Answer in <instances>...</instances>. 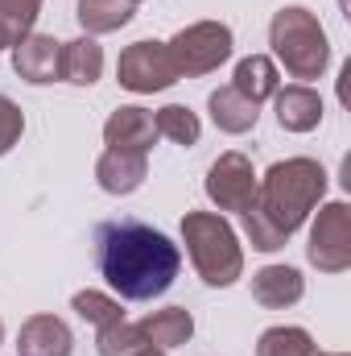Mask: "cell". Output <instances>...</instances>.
Wrapping results in <instances>:
<instances>
[{
  "label": "cell",
  "instance_id": "cell-15",
  "mask_svg": "<svg viewBox=\"0 0 351 356\" xmlns=\"http://www.w3.org/2000/svg\"><path fill=\"white\" fill-rule=\"evenodd\" d=\"M207 108H211L215 129H219V133H228V137H244V133H252V129H257V120H261V108H257L252 99H244L232 83H228V88H219V91H211Z\"/></svg>",
  "mask_w": 351,
  "mask_h": 356
},
{
  "label": "cell",
  "instance_id": "cell-27",
  "mask_svg": "<svg viewBox=\"0 0 351 356\" xmlns=\"http://www.w3.org/2000/svg\"><path fill=\"white\" fill-rule=\"evenodd\" d=\"M4 46H8V38H4V29H0V50H4Z\"/></svg>",
  "mask_w": 351,
  "mask_h": 356
},
{
  "label": "cell",
  "instance_id": "cell-1",
  "mask_svg": "<svg viewBox=\"0 0 351 356\" xmlns=\"http://www.w3.org/2000/svg\"><path fill=\"white\" fill-rule=\"evenodd\" d=\"M95 257H99V273L108 277V286L128 298V302H149L162 298L174 286L178 269H182V253L178 245L137 220H116L103 224L95 232Z\"/></svg>",
  "mask_w": 351,
  "mask_h": 356
},
{
  "label": "cell",
  "instance_id": "cell-5",
  "mask_svg": "<svg viewBox=\"0 0 351 356\" xmlns=\"http://www.w3.org/2000/svg\"><path fill=\"white\" fill-rule=\"evenodd\" d=\"M232 46H236V38H232V29L223 21H194V25H186L182 33H174L166 42L178 79L182 75L186 79H198V75L219 71L232 58Z\"/></svg>",
  "mask_w": 351,
  "mask_h": 356
},
{
  "label": "cell",
  "instance_id": "cell-28",
  "mask_svg": "<svg viewBox=\"0 0 351 356\" xmlns=\"http://www.w3.org/2000/svg\"><path fill=\"white\" fill-rule=\"evenodd\" d=\"M323 356H348V353H323Z\"/></svg>",
  "mask_w": 351,
  "mask_h": 356
},
{
  "label": "cell",
  "instance_id": "cell-26",
  "mask_svg": "<svg viewBox=\"0 0 351 356\" xmlns=\"http://www.w3.org/2000/svg\"><path fill=\"white\" fill-rule=\"evenodd\" d=\"M137 356H170V353H166V348H157V344H145Z\"/></svg>",
  "mask_w": 351,
  "mask_h": 356
},
{
  "label": "cell",
  "instance_id": "cell-30",
  "mask_svg": "<svg viewBox=\"0 0 351 356\" xmlns=\"http://www.w3.org/2000/svg\"><path fill=\"white\" fill-rule=\"evenodd\" d=\"M128 4H141V0H128Z\"/></svg>",
  "mask_w": 351,
  "mask_h": 356
},
{
  "label": "cell",
  "instance_id": "cell-14",
  "mask_svg": "<svg viewBox=\"0 0 351 356\" xmlns=\"http://www.w3.org/2000/svg\"><path fill=\"white\" fill-rule=\"evenodd\" d=\"M277 124L285 133H310L323 124V95L306 83H293V88L277 91Z\"/></svg>",
  "mask_w": 351,
  "mask_h": 356
},
{
  "label": "cell",
  "instance_id": "cell-7",
  "mask_svg": "<svg viewBox=\"0 0 351 356\" xmlns=\"http://www.w3.org/2000/svg\"><path fill=\"white\" fill-rule=\"evenodd\" d=\"M203 191H207V199L219 211H240L244 216L257 203V170H252V162L240 149H228V154H219L211 162Z\"/></svg>",
  "mask_w": 351,
  "mask_h": 356
},
{
  "label": "cell",
  "instance_id": "cell-19",
  "mask_svg": "<svg viewBox=\"0 0 351 356\" xmlns=\"http://www.w3.org/2000/svg\"><path fill=\"white\" fill-rule=\"evenodd\" d=\"M132 8L137 4H128V0H79V25L87 29V38L95 33H116V29H124L128 21H132Z\"/></svg>",
  "mask_w": 351,
  "mask_h": 356
},
{
  "label": "cell",
  "instance_id": "cell-16",
  "mask_svg": "<svg viewBox=\"0 0 351 356\" xmlns=\"http://www.w3.org/2000/svg\"><path fill=\"white\" fill-rule=\"evenodd\" d=\"M103 75V50L95 38H75V42H62V58H58V79L62 83H75V88H91L95 79Z\"/></svg>",
  "mask_w": 351,
  "mask_h": 356
},
{
  "label": "cell",
  "instance_id": "cell-29",
  "mask_svg": "<svg viewBox=\"0 0 351 356\" xmlns=\"http://www.w3.org/2000/svg\"><path fill=\"white\" fill-rule=\"evenodd\" d=\"M0 340H4V323H0Z\"/></svg>",
  "mask_w": 351,
  "mask_h": 356
},
{
  "label": "cell",
  "instance_id": "cell-23",
  "mask_svg": "<svg viewBox=\"0 0 351 356\" xmlns=\"http://www.w3.org/2000/svg\"><path fill=\"white\" fill-rule=\"evenodd\" d=\"M37 13H42V0H0V29L8 38V46H17L21 38L33 33Z\"/></svg>",
  "mask_w": 351,
  "mask_h": 356
},
{
  "label": "cell",
  "instance_id": "cell-9",
  "mask_svg": "<svg viewBox=\"0 0 351 356\" xmlns=\"http://www.w3.org/2000/svg\"><path fill=\"white\" fill-rule=\"evenodd\" d=\"M157 141V124H153V112L141 108V104H124L108 116L103 124V145L108 149H132V154H149Z\"/></svg>",
  "mask_w": 351,
  "mask_h": 356
},
{
  "label": "cell",
  "instance_id": "cell-6",
  "mask_svg": "<svg viewBox=\"0 0 351 356\" xmlns=\"http://www.w3.org/2000/svg\"><path fill=\"white\" fill-rule=\"evenodd\" d=\"M306 257L318 273H343L351 269V207L348 203H323L318 220L310 228Z\"/></svg>",
  "mask_w": 351,
  "mask_h": 356
},
{
  "label": "cell",
  "instance_id": "cell-18",
  "mask_svg": "<svg viewBox=\"0 0 351 356\" xmlns=\"http://www.w3.org/2000/svg\"><path fill=\"white\" fill-rule=\"evenodd\" d=\"M137 327L149 336V344H157V348L170 353L178 344H190V336H194V315H190L186 307H166V311H149Z\"/></svg>",
  "mask_w": 351,
  "mask_h": 356
},
{
  "label": "cell",
  "instance_id": "cell-11",
  "mask_svg": "<svg viewBox=\"0 0 351 356\" xmlns=\"http://www.w3.org/2000/svg\"><path fill=\"white\" fill-rule=\"evenodd\" d=\"M75 336L58 315H29L17 332V356H71Z\"/></svg>",
  "mask_w": 351,
  "mask_h": 356
},
{
  "label": "cell",
  "instance_id": "cell-2",
  "mask_svg": "<svg viewBox=\"0 0 351 356\" xmlns=\"http://www.w3.org/2000/svg\"><path fill=\"white\" fill-rule=\"evenodd\" d=\"M323 195H327V170L314 158L273 162L264 178H257V211L264 220H273L285 236H293L310 220Z\"/></svg>",
  "mask_w": 351,
  "mask_h": 356
},
{
  "label": "cell",
  "instance_id": "cell-4",
  "mask_svg": "<svg viewBox=\"0 0 351 356\" xmlns=\"http://www.w3.org/2000/svg\"><path fill=\"white\" fill-rule=\"evenodd\" d=\"M182 245L190 253V266L207 286H232L244 273V249L236 228L215 211H186L182 216Z\"/></svg>",
  "mask_w": 351,
  "mask_h": 356
},
{
  "label": "cell",
  "instance_id": "cell-21",
  "mask_svg": "<svg viewBox=\"0 0 351 356\" xmlns=\"http://www.w3.org/2000/svg\"><path fill=\"white\" fill-rule=\"evenodd\" d=\"M153 124H157V137H170L174 145H198V137H203V120L186 104H166L153 116Z\"/></svg>",
  "mask_w": 351,
  "mask_h": 356
},
{
  "label": "cell",
  "instance_id": "cell-24",
  "mask_svg": "<svg viewBox=\"0 0 351 356\" xmlns=\"http://www.w3.org/2000/svg\"><path fill=\"white\" fill-rule=\"evenodd\" d=\"M244 232H248V241H252L257 253H277V249H285V241H289L273 220H264L261 211H257V203L244 211Z\"/></svg>",
  "mask_w": 351,
  "mask_h": 356
},
{
  "label": "cell",
  "instance_id": "cell-10",
  "mask_svg": "<svg viewBox=\"0 0 351 356\" xmlns=\"http://www.w3.org/2000/svg\"><path fill=\"white\" fill-rule=\"evenodd\" d=\"M58 58H62V42H54L50 33H29L12 46V71L33 88L58 79Z\"/></svg>",
  "mask_w": 351,
  "mask_h": 356
},
{
  "label": "cell",
  "instance_id": "cell-3",
  "mask_svg": "<svg viewBox=\"0 0 351 356\" xmlns=\"http://www.w3.org/2000/svg\"><path fill=\"white\" fill-rule=\"evenodd\" d=\"M268 46L277 54V63L289 71V79H323L331 67V42L327 29L318 25V17L302 4H289L281 13H273L268 21Z\"/></svg>",
  "mask_w": 351,
  "mask_h": 356
},
{
  "label": "cell",
  "instance_id": "cell-13",
  "mask_svg": "<svg viewBox=\"0 0 351 356\" xmlns=\"http://www.w3.org/2000/svg\"><path fill=\"white\" fill-rule=\"evenodd\" d=\"M306 294V277L293 266H264L252 273V298L264 311H285L293 302H302Z\"/></svg>",
  "mask_w": 351,
  "mask_h": 356
},
{
  "label": "cell",
  "instance_id": "cell-8",
  "mask_svg": "<svg viewBox=\"0 0 351 356\" xmlns=\"http://www.w3.org/2000/svg\"><path fill=\"white\" fill-rule=\"evenodd\" d=\"M116 79H120V88L137 91V95H153V91H166L170 83H178L166 42H149V38L132 42L116 63Z\"/></svg>",
  "mask_w": 351,
  "mask_h": 356
},
{
  "label": "cell",
  "instance_id": "cell-22",
  "mask_svg": "<svg viewBox=\"0 0 351 356\" xmlns=\"http://www.w3.org/2000/svg\"><path fill=\"white\" fill-rule=\"evenodd\" d=\"M71 307H75L79 319H87L95 327H112V323L124 319V307H120L112 294H103V290H79V294L71 298Z\"/></svg>",
  "mask_w": 351,
  "mask_h": 356
},
{
  "label": "cell",
  "instance_id": "cell-25",
  "mask_svg": "<svg viewBox=\"0 0 351 356\" xmlns=\"http://www.w3.org/2000/svg\"><path fill=\"white\" fill-rule=\"evenodd\" d=\"M21 133H25V112L8 95H0V158L21 141Z\"/></svg>",
  "mask_w": 351,
  "mask_h": 356
},
{
  "label": "cell",
  "instance_id": "cell-17",
  "mask_svg": "<svg viewBox=\"0 0 351 356\" xmlns=\"http://www.w3.org/2000/svg\"><path fill=\"white\" fill-rule=\"evenodd\" d=\"M232 88L240 91L244 99H252V104L261 108L264 99H273V95L281 91V75H277V67H273V58H268V54H248V58H240V63H236Z\"/></svg>",
  "mask_w": 351,
  "mask_h": 356
},
{
  "label": "cell",
  "instance_id": "cell-12",
  "mask_svg": "<svg viewBox=\"0 0 351 356\" xmlns=\"http://www.w3.org/2000/svg\"><path fill=\"white\" fill-rule=\"evenodd\" d=\"M145 178H149V154L103 149L99 162H95V182H99L108 195H132Z\"/></svg>",
  "mask_w": 351,
  "mask_h": 356
},
{
  "label": "cell",
  "instance_id": "cell-20",
  "mask_svg": "<svg viewBox=\"0 0 351 356\" xmlns=\"http://www.w3.org/2000/svg\"><path fill=\"white\" fill-rule=\"evenodd\" d=\"M257 356H323L306 327H268L257 340Z\"/></svg>",
  "mask_w": 351,
  "mask_h": 356
}]
</instances>
